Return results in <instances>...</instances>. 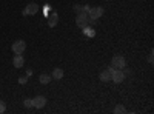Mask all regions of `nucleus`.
Listing matches in <instances>:
<instances>
[{
	"label": "nucleus",
	"instance_id": "obj_1",
	"mask_svg": "<svg viewBox=\"0 0 154 114\" xmlns=\"http://www.w3.org/2000/svg\"><path fill=\"white\" fill-rule=\"evenodd\" d=\"M75 23H77V26H79L80 29L88 26V25H89V17H88L86 12H79L77 17H75Z\"/></svg>",
	"mask_w": 154,
	"mask_h": 114
},
{
	"label": "nucleus",
	"instance_id": "obj_2",
	"mask_svg": "<svg viewBox=\"0 0 154 114\" xmlns=\"http://www.w3.org/2000/svg\"><path fill=\"white\" fill-rule=\"evenodd\" d=\"M111 66H114L116 69H123L126 66V60L123 56H114L111 60Z\"/></svg>",
	"mask_w": 154,
	"mask_h": 114
},
{
	"label": "nucleus",
	"instance_id": "obj_3",
	"mask_svg": "<svg viewBox=\"0 0 154 114\" xmlns=\"http://www.w3.org/2000/svg\"><path fill=\"white\" fill-rule=\"evenodd\" d=\"M11 49H12L14 54H23V51L26 49V42L25 40H16L14 43H12Z\"/></svg>",
	"mask_w": 154,
	"mask_h": 114
},
{
	"label": "nucleus",
	"instance_id": "obj_4",
	"mask_svg": "<svg viewBox=\"0 0 154 114\" xmlns=\"http://www.w3.org/2000/svg\"><path fill=\"white\" fill-rule=\"evenodd\" d=\"M102 16H103V8H100V6L89 8V11H88V17H89V20H97V19H100Z\"/></svg>",
	"mask_w": 154,
	"mask_h": 114
},
{
	"label": "nucleus",
	"instance_id": "obj_5",
	"mask_svg": "<svg viewBox=\"0 0 154 114\" xmlns=\"http://www.w3.org/2000/svg\"><path fill=\"white\" fill-rule=\"evenodd\" d=\"M45 105H46V97H45V96H35V97L32 99V106H34V108L42 109Z\"/></svg>",
	"mask_w": 154,
	"mask_h": 114
},
{
	"label": "nucleus",
	"instance_id": "obj_6",
	"mask_svg": "<svg viewBox=\"0 0 154 114\" xmlns=\"http://www.w3.org/2000/svg\"><path fill=\"white\" fill-rule=\"evenodd\" d=\"M111 80L114 83H122L125 80V72L122 69H116L112 74H111Z\"/></svg>",
	"mask_w": 154,
	"mask_h": 114
},
{
	"label": "nucleus",
	"instance_id": "obj_7",
	"mask_svg": "<svg viewBox=\"0 0 154 114\" xmlns=\"http://www.w3.org/2000/svg\"><path fill=\"white\" fill-rule=\"evenodd\" d=\"M38 12V5L35 3H28L26 8L23 9V16H34Z\"/></svg>",
	"mask_w": 154,
	"mask_h": 114
},
{
	"label": "nucleus",
	"instance_id": "obj_8",
	"mask_svg": "<svg viewBox=\"0 0 154 114\" xmlns=\"http://www.w3.org/2000/svg\"><path fill=\"white\" fill-rule=\"evenodd\" d=\"M46 17H48V25H49L51 28H54L56 25H57V22H59V16H57V12H56V11H53V12H51L49 16H46Z\"/></svg>",
	"mask_w": 154,
	"mask_h": 114
},
{
	"label": "nucleus",
	"instance_id": "obj_9",
	"mask_svg": "<svg viewBox=\"0 0 154 114\" xmlns=\"http://www.w3.org/2000/svg\"><path fill=\"white\" fill-rule=\"evenodd\" d=\"M12 65L16 68H22L25 65V59L22 54H14V59H12Z\"/></svg>",
	"mask_w": 154,
	"mask_h": 114
},
{
	"label": "nucleus",
	"instance_id": "obj_10",
	"mask_svg": "<svg viewBox=\"0 0 154 114\" xmlns=\"http://www.w3.org/2000/svg\"><path fill=\"white\" fill-rule=\"evenodd\" d=\"M51 77H53V79H56V80H60V79H63V69H60V68H56V69L53 71V74H51Z\"/></svg>",
	"mask_w": 154,
	"mask_h": 114
},
{
	"label": "nucleus",
	"instance_id": "obj_11",
	"mask_svg": "<svg viewBox=\"0 0 154 114\" xmlns=\"http://www.w3.org/2000/svg\"><path fill=\"white\" fill-rule=\"evenodd\" d=\"M51 80H53V77H51L49 74H40V77H38V82H40L42 85H46V83H49Z\"/></svg>",
	"mask_w": 154,
	"mask_h": 114
},
{
	"label": "nucleus",
	"instance_id": "obj_12",
	"mask_svg": "<svg viewBox=\"0 0 154 114\" xmlns=\"http://www.w3.org/2000/svg\"><path fill=\"white\" fill-rule=\"evenodd\" d=\"M99 79H100L102 82H108V80H111V75H109V72L105 69V71H102V72H100Z\"/></svg>",
	"mask_w": 154,
	"mask_h": 114
},
{
	"label": "nucleus",
	"instance_id": "obj_13",
	"mask_svg": "<svg viewBox=\"0 0 154 114\" xmlns=\"http://www.w3.org/2000/svg\"><path fill=\"white\" fill-rule=\"evenodd\" d=\"M83 32H85V34H86L88 37H93V35L96 34V31H94V29H93L91 26H89V25H88V26H85V28H83Z\"/></svg>",
	"mask_w": 154,
	"mask_h": 114
},
{
	"label": "nucleus",
	"instance_id": "obj_14",
	"mask_svg": "<svg viewBox=\"0 0 154 114\" xmlns=\"http://www.w3.org/2000/svg\"><path fill=\"white\" fill-rule=\"evenodd\" d=\"M125 111H126V109H125L122 105H117V106L114 108V112H116V114H120V112H125Z\"/></svg>",
	"mask_w": 154,
	"mask_h": 114
},
{
	"label": "nucleus",
	"instance_id": "obj_15",
	"mask_svg": "<svg viewBox=\"0 0 154 114\" xmlns=\"http://www.w3.org/2000/svg\"><path fill=\"white\" fill-rule=\"evenodd\" d=\"M23 105H25V108H31L32 106V99H25Z\"/></svg>",
	"mask_w": 154,
	"mask_h": 114
},
{
	"label": "nucleus",
	"instance_id": "obj_16",
	"mask_svg": "<svg viewBox=\"0 0 154 114\" xmlns=\"http://www.w3.org/2000/svg\"><path fill=\"white\" fill-rule=\"evenodd\" d=\"M5 111H6V103L3 102V100H0V114L5 112Z\"/></svg>",
	"mask_w": 154,
	"mask_h": 114
},
{
	"label": "nucleus",
	"instance_id": "obj_17",
	"mask_svg": "<svg viewBox=\"0 0 154 114\" xmlns=\"http://www.w3.org/2000/svg\"><path fill=\"white\" fill-rule=\"evenodd\" d=\"M74 11L79 14V12H83V6L82 5H74Z\"/></svg>",
	"mask_w": 154,
	"mask_h": 114
},
{
	"label": "nucleus",
	"instance_id": "obj_18",
	"mask_svg": "<svg viewBox=\"0 0 154 114\" xmlns=\"http://www.w3.org/2000/svg\"><path fill=\"white\" fill-rule=\"evenodd\" d=\"M26 82H28V77H19V83L20 85H25Z\"/></svg>",
	"mask_w": 154,
	"mask_h": 114
},
{
	"label": "nucleus",
	"instance_id": "obj_19",
	"mask_svg": "<svg viewBox=\"0 0 154 114\" xmlns=\"http://www.w3.org/2000/svg\"><path fill=\"white\" fill-rule=\"evenodd\" d=\"M148 62H149V65H152V63H154V57H152V51H151V54L148 56Z\"/></svg>",
	"mask_w": 154,
	"mask_h": 114
},
{
	"label": "nucleus",
	"instance_id": "obj_20",
	"mask_svg": "<svg viewBox=\"0 0 154 114\" xmlns=\"http://www.w3.org/2000/svg\"><path fill=\"white\" fill-rule=\"evenodd\" d=\"M89 8H91V6H88V5H83V12H86V14H88Z\"/></svg>",
	"mask_w": 154,
	"mask_h": 114
}]
</instances>
